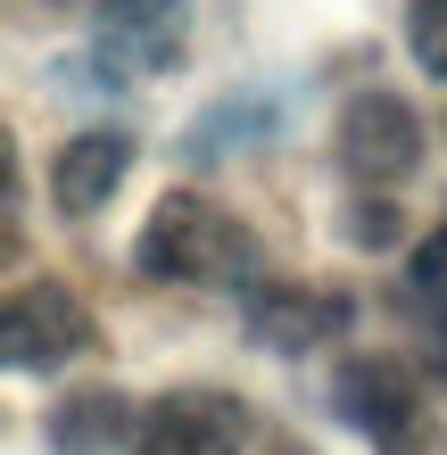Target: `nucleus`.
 Returning a JSON list of instances; mask_svg holds the SVG:
<instances>
[{"label": "nucleus", "instance_id": "obj_3", "mask_svg": "<svg viewBox=\"0 0 447 455\" xmlns=\"http://www.w3.org/2000/svg\"><path fill=\"white\" fill-rule=\"evenodd\" d=\"M0 347H9L17 372H59L67 356L92 347V315H84V299H75L67 282L42 274V282L9 290V307H0Z\"/></svg>", "mask_w": 447, "mask_h": 455}, {"label": "nucleus", "instance_id": "obj_8", "mask_svg": "<svg viewBox=\"0 0 447 455\" xmlns=\"http://www.w3.org/2000/svg\"><path fill=\"white\" fill-rule=\"evenodd\" d=\"M124 174H133V141L124 132H75L50 157V199H59V216H100Z\"/></svg>", "mask_w": 447, "mask_h": 455}, {"label": "nucleus", "instance_id": "obj_10", "mask_svg": "<svg viewBox=\"0 0 447 455\" xmlns=\"http://www.w3.org/2000/svg\"><path fill=\"white\" fill-rule=\"evenodd\" d=\"M406 50H414L423 75L447 84V0H414V9H406Z\"/></svg>", "mask_w": 447, "mask_h": 455}, {"label": "nucleus", "instance_id": "obj_9", "mask_svg": "<svg viewBox=\"0 0 447 455\" xmlns=\"http://www.w3.org/2000/svg\"><path fill=\"white\" fill-rule=\"evenodd\" d=\"M116 431H124V397L116 389H84V397H67L50 414V447L59 455H108Z\"/></svg>", "mask_w": 447, "mask_h": 455}, {"label": "nucleus", "instance_id": "obj_7", "mask_svg": "<svg viewBox=\"0 0 447 455\" xmlns=\"http://www.w3.org/2000/svg\"><path fill=\"white\" fill-rule=\"evenodd\" d=\"M249 331L274 347V356H299V347H323L348 331V299L331 290H307V282H274L249 299Z\"/></svg>", "mask_w": 447, "mask_h": 455}, {"label": "nucleus", "instance_id": "obj_2", "mask_svg": "<svg viewBox=\"0 0 447 455\" xmlns=\"http://www.w3.org/2000/svg\"><path fill=\"white\" fill-rule=\"evenodd\" d=\"M331 149H339V166H348L356 182L389 191V182H406L414 166H423V116H414L398 92H356L348 108H339Z\"/></svg>", "mask_w": 447, "mask_h": 455}, {"label": "nucleus", "instance_id": "obj_12", "mask_svg": "<svg viewBox=\"0 0 447 455\" xmlns=\"http://www.w3.org/2000/svg\"><path fill=\"white\" fill-rule=\"evenodd\" d=\"M348 240H356V249H389V240H398V207H389V199L348 207Z\"/></svg>", "mask_w": 447, "mask_h": 455}, {"label": "nucleus", "instance_id": "obj_4", "mask_svg": "<svg viewBox=\"0 0 447 455\" xmlns=\"http://www.w3.org/2000/svg\"><path fill=\"white\" fill-rule=\"evenodd\" d=\"M339 414H348L364 439H381L389 455H447L423 431V397H414L406 364H389V356H356L339 372Z\"/></svg>", "mask_w": 447, "mask_h": 455}, {"label": "nucleus", "instance_id": "obj_6", "mask_svg": "<svg viewBox=\"0 0 447 455\" xmlns=\"http://www.w3.org/2000/svg\"><path fill=\"white\" fill-rule=\"evenodd\" d=\"M100 67L116 75H157L182 59V0H100Z\"/></svg>", "mask_w": 447, "mask_h": 455}, {"label": "nucleus", "instance_id": "obj_1", "mask_svg": "<svg viewBox=\"0 0 447 455\" xmlns=\"http://www.w3.org/2000/svg\"><path fill=\"white\" fill-rule=\"evenodd\" d=\"M249 232L224 216L216 199H199V191H166L149 207V224L133 240V265L149 282H199V290H216L232 274H249Z\"/></svg>", "mask_w": 447, "mask_h": 455}, {"label": "nucleus", "instance_id": "obj_11", "mask_svg": "<svg viewBox=\"0 0 447 455\" xmlns=\"http://www.w3.org/2000/svg\"><path fill=\"white\" fill-rule=\"evenodd\" d=\"M406 282H414V299H439L447 307V224L414 249V265H406Z\"/></svg>", "mask_w": 447, "mask_h": 455}, {"label": "nucleus", "instance_id": "obj_5", "mask_svg": "<svg viewBox=\"0 0 447 455\" xmlns=\"http://www.w3.org/2000/svg\"><path fill=\"white\" fill-rule=\"evenodd\" d=\"M241 447H249V406L224 389H174L133 431V455H241Z\"/></svg>", "mask_w": 447, "mask_h": 455}]
</instances>
